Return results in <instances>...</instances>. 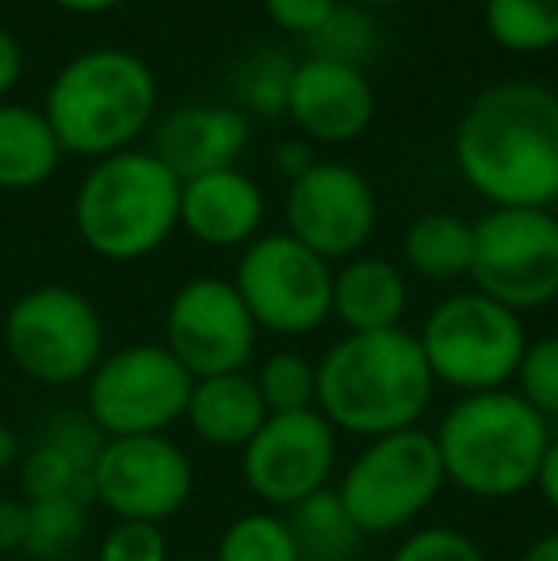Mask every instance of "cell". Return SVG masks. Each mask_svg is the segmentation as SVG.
<instances>
[{
	"instance_id": "1",
	"label": "cell",
	"mask_w": 558,
	"mask_h": 561,
	"mask_svg": "<svg viewBox=\"0 0 558 561\" xmlns=\"http://www.w3.org/2000/svg\"><path fill=\"white\" fill-rule=\"evenodd\" d=\"M463 184L490 207L558 203V92L539 81L486 84L455 123Z\"/></svg>"
},
{
	"instance_id": "2",
	"label": "cell",
	"mask_w": 558,
	"mask_h": 561,
	"mask_svg": "<svg viewBox=\"0 0 558 561\" xmlns=\"http://www.w3.org/2000/svg\"><path fill=\"white\" fill-rule=\"evenodd\" d=\"M436 398V378L418 333H344L318 359V413L360 444L421 428Z\"/></svg>"
},
{
	"instance_id": "3",
	"label": "cell",
	"mask_w": 558,
	"mask_h": 561,
	"mask_svg": "<svg viewBox=\"0 0 558 561\" xmlns=\"http://www.w3.org/2000/svg\"><path fill=\"white\" fill-rule=\"evenodd\" d=\"M551 436V424L513 386L463 393L444 409L432 432L447 485L470 501H516L536 489Z\"/></svg>"
},
{
	"instance_id": "4",
	"label": "cell",
	"mask_w": 558,
	"mask_h": 561,
	"mask_svg": "<svg viewBox=\"0 0 558 561\" xmlns=\"http://www.w3.org/2000/svg\"><path fill=\"white\" fill-rule=\"evenodd\" d=\"M61 149L89 161H104L135 141L157 118V77L135 50L96 46L54 73L43 100Z\"/></svg>"
},
{
	"instance_id": "5",
	"label": "cell",
	"mask_w": 558,
	"mask_h": 561,
	"mask_svg": "<svg viewBox=\"0 0 558 561\" xmlns=\"http://www.w3.org/2000/svg\"><path fill=\"white\" fill-rule=\"evenodd\" d=\"M73 229L92 256L135 264L180 229V180L149 149L92 161L73 195Z\"/></svg>"
},
{
	"instance_id": "6",
	"label": "cell",
	"mask_w": 558,
	"mask_h": 561,
	"mask_svg": "<svg viewBox=\"0 0 558 561\" xmlns=\"http://www.w3.org/2000/svg\"><path fill=\"white\" fill-rule=\"evenodd\" d=\"M333 489L364 539H390L421 524L447 478L432 432L406 428L360 444Z\"/></svg>"
},
{
	"instance_id": "7",
	"label": "cell",
	"mask_w": 558,
	"mask_h": 561,
	"mask_svg": "<svg viewBox=\"0 0 558 561\" xmlns=\"http://www.w3.org/2000/svg\"><path fill=\"white\" fill-rule=\"evenodd\" d=\"M528 340L521 313L475 287L440 298L418 333L436 386H447L459 398L509 390Z\"/></svg>"
},
{
	"instance_id": "8",
	"label": "cell",
	"mask_w": 558,
	"mask_h": 561,
	"mask_svg": "<svg viewBox=\"0 0 558 561\" xmlns=\"http://www.w3.org/2000/svg\"><path fill=\"white\" fill-rule=\"evenodd\" d=\"M0 340L12 367L46 390L84 386L107 355V329L96 302L66 283L23 290L8 306Z\"/></svg>"
},
{
	"instance_id": "9",
	"label": "cell",
	"mask_w": 558,
	"mask_h": 561,
	"mask_svg": "<svg viewBox=\"0 0 558 561\" xmlns=\"http://www.w3.org/2000/svg\"><path fill=\"white\" fill-rule=\"evenodd\" d=\"M195 378L161 340L123 344L84 382V413L107 439L169 436L184 421Z\"/></svg>"
},
{
	"instance_id": "10",
	"label": "cell",
	"mask_w": 558,
	"mask_h": 561,
	"mask_svg": "<svg viewBox=\"0 0 558 561\" xmlns=\"http://www.w3.org/2000/svg\"><path fill=\"white\" fill-rule=\"evenodd\" d=\"M246 310L272 336H310L333 318V264L298 244L291 233H261L234 267Z\"/></svg>"
},
{
	"instance_id": "11",
	"label": "cell",
	"mask_w": 558,
	"mask_h": 561,
	"mask_svg": "<svg viewBox=\"0 0 558 561\" xmlns=\"http://www.w3.org/2000/svg\"><path fill=\"white\" fill-rule=\"evenodd\" d=\"M470 283L524 318L558 298V215L536 207H490L475 222Z\"/></svg>"
},
{
	"instance_id": "12",
	"label": "cell",
	"mask_w": 558,
	"mask_h": 561,
	"mask_svg": "<svg viewBox=\"0 0 558 561\" xmlns=\"http://www.w3.org/2000/svg\"><path fill=\"white\" fill-rule=\"evenodd\" d=\"M241 481L261 508L287 512L333 485L341 466V432L318 413H269L253 439L238 450Z\"/></svg>"
},
{
	"instance_id": "13",
	"label": "cell",
	"mask_w": 558,
	"mask_h": 561,
	"mask_svg": "<svg viewBox=\"0 0 558 561\" xmlns=\"http://www.w3.org/2000/svg\"><path fill=\"white\" fill-rule=\"evenodd\" d=\"M195 493L192 455L172 436H119L107 439L92 466V504L112 519L169 524Z\"/></svg>"
},
{
	"instance_id": "14",
	"label": "cell",
	"mask_w": 558,
	"mask_h": 561,
	"mask_svg": "<svg viewBox=\"0 0 558 561\" xmlns=\"http://www.w3.org/2000/svg\"><path fill=\"white\" fill-rule=\"evenodd\" d=\"M253 313L246 310L238 287L223 275H195L180 283L164 306V340L161 344L184 363L192 378L234 375L249 370L257 355Z\"/></svg>"
},
{
	"instance_id": "15",
	"label": "cell",
	"mask_w": 558,
	"mask_h": 561,
	"mask_svg": "<svg viewBox=\"0 0 558 561\" xmlns=\"http://www.w3.org/2000/svg\"><path fill=\"white\" fill-rule=\"evenodd\" d=\"M283 218L298 244L318 252L326 264L360 256L379 226V199L372 180L344 161H318L287 184Z\"/></svg>"
},
{
	"instance_id": "16",
	"label": "cell",
	"mask_w": 558,
	"mask_h": 561,
	"mask_svg": "<svg viewBox=\"0 0 558 561\" xmlns=\"http://www.w3.org/2000/svg\"><path fill=\"white\" fill-rule=\"evenodd\" d=\"M295 130L318 146H349L375 123V89L364 69L303 58L291 77L287 112Z\"/></svg>"
},
{
	"instance_id": "17",
	"label": "cell",
	"mask_w": 558,
	"mask_h": 561,
	"mask_svg": "<svg viewBox=\"0 0 558 561\" xmlns=\"http://www.w3.org/2000/svg\"><path fill=\"white\" fill-rule=\"evenodd\" d=\"M253 123L234 104H176L153 118L149 153L164 161L176 180H195L218 169H238Z\"/></svg>"
},
{
	"instance_id": "18",
	"label": "cell",
	"mask_w": 558,
	"mask_h": 561,
	"mask_svg": "<svg viewBox=\"0 0 558 561\" xmlns=\"http://www.w3.org/2000/svg\"><path fill=\"white\" fill-rule=\"evenodd\" d=\"M264 192L241 169H218L180 184V229L207 249H246L261 237Z\"/></svg>"
},
{
	"instance_id": "19",
	"label": "cell",
	"mask_w": 558,
	"mask_h": 561,
	"mask_svg": "<svg viewBox=\"0 0 558 561\" xmlns=\"http://www.w3.org/2000/svg\"><path fill=\"white\" fill-rule=\"evenodd\" d=\"M406 310H410V283L398 264L360 252L333 267V321H341L344 333L402 329Z\"/></svg>"
},
{
	"instance_id": "20",
	"label": "cell",
	"mask_w": 558,
	"mask_h": 561,
	"mask_svg": "<svg viewBox=\"0 0 558 561\" xmlns=\"http://www.w3.org/2000/svg\"><path fill=\"white\" fill-rule=\"evenodd\" d=\"M264 421H269V405L257 390L253 370L195 378L184 424L200 444L218 450H241L261 432Z\"/></svg>"
},
{
	"instance_id": "21",
	"label": "cell",
	"mask_w": 558,
	"mask_h": 561,
	"mask_svg": "<svg viewBox=\"0 0 558 561\" xmlns=\"http://www.w3.org/2000/svg\"><path fill=\"white\" fill-rule=\"evenodd\" d=\"M61 141L43 107L0 104V192L43 187L61 164Z\"/></svg>"
},
{
	"instance_id": "22",
	"label": "cell",
	"mask_w": 558,
	"mask_h": 561,
	"mask_svg": "<svg viewBox=\"0 0 558 561\" xmlns=\"http://www.w3.org/2000/svg\"><path fill=\"white\" fill-rule=\"evenodd\" d=\"M402 260L424 283L470 279L475 222L452 215V210H429V215L413 218L402 233Z\"/></svg>"
},
{
	"instance_id": "23",
	"label": "cell",
	"mask_w": 558,
	"mask_h": 561,
	"mask_svg": "<svg viewBox=\"0 0 558 561\" xmlns=\"http://www.w3.org/2000/svg\"><path fill=\"white\" fill-rule=\"evenodd\" d=\"M291 527V539L303 561H352L364 547V535L352 524L349 508L341 504L337 489H321V493L298 501L295 508L283 512Z\"/></svg>"
},
{
	"instance_id": "24",
	"label": "cell",
	"mask_w": 558,
	"mask_h": 561,
	"mask_svg": "<svg viewBox=\"0 0 558 561\" xmlns=\"http://www.w3.org/2000/svg\"><path fill=\"white\" fill-rule=\"evenodd\" d=\"M298 61L291 58L283 46H253L238 58L230 69V92L234 107L241 115H261V118H283L287 112V92L291 77H295Z\"/></svg>"
},
{
	"instance_id": "25",
	"label": "cell",
	"mask_w": 558,
	"mask_h": 561,
	"mask_svg": "<svg viewBox=\"0 0 558 561\" xmlns=\"http://www.w3.org/2000/svg\"><path fill=\"white\" fill-rule=\"evenodd\" d=\"M383 43H387V31H383L379 15L372 8L356 4V0H337L329 20L306 38L310 58H326L352 69L372 66L383 54Z\"/></svg>"
},
{
	"instance_id": "26",
	"label": "cell",
	"mask_w": 558,
	"mask_h": 561,
	"mask_svg": "<svg viewBox=\"0 0 558 561\" xmlns=\"http://www.w3.org/2000/svg\"><path fill=\"white\" fill-rule=\"evenodd\" d=\"M92 501L81 496H54V501H27V539L23 558L31 561H66L77 558L92 527Z\"/></svg>"
},
{
	"instance_id": "27",
	"label": "cell",
	"mask_w": 558,
	"mask_h": 561,
	"mask_svg": "<svg viewBox=\"0 0 558 561\" xmlns=\"http://www.w3.org/2000/svg\"><path fill=\"white\" fill-rule=\"evenodd\" d=\"M482 27L509 54H547L558 46V0H486Z\"/></svg>"
},
{
	"instance_id": "28",
	"label": "cell",
	"mask_w": 558,
	"mask_h": 561,
	"mask_svg": "<svg viewBox=\"0 0 558 561\" xmlns=\"http://www.w3.org/2000/svg\"><path fill=\"white\" fill-rule=\"evenodd\" d=\"M210 561H303L283 512L253 508L223 527Z\"/></svg>"
},
{
	"instance_id": "29",
	"label": "cell",
	"mask_w": 558,
	"mask_h": 561,
	"mask_svg": "<svg viewBox=\"0 0 558 561\" xmlns=\"http://www.w3.org/2000/svg\"><path fill=\"white\" fill-rule=\"evenodd\" d=\"M23 501H54V496H81L92 501V473L81 462L58 450L46 439H31L15 466Z\"/></svg>"
},
{
	"instance_id": "30",
	"label": "cell",
	"mask_w": 558,
	"mask_h": 561,
	"mask_svg": "<svg viewBox=\"0 0 558 561\" xmlns=\"http://www.w3.org/2000/svg\"><path fill=\"white\" fill-rule=\"evenodd\" d=\"M253 382L261 390L269 413H303L318 409V363L295 347H276L253 370Z\"/></svg>"
},
{
	"instance_id": "31",
	"label": "cell",
	"mask_w": 558,
	"mask_h": 561,
	"mask_svg": "<svg viewBox=\"0 0 558 561\" xmlns=\"http://www.w3.org/2000/svg\"><path fill=\"white\" fill-rule=\"evenodd\" d=\"M513 390L521 393L547 424L558 421V333L528 340L521 367H516Z\"/></svg>"
},
{
	"instance_id": "32",
	"label": "cell",
	"mask_w": 558,
	"mask_h": 561,
	"mask_svg": "<svg viewBox=\"0 0 558 561\" xmlns=\"http://www.w3.org/2000/svg\"><path fill=\"white\" fill-rule=\"evenodd\" d=\"M387 561H490V554L459 527L429 524L406 531Z\"/></svg>"
},
{
	"instance_id": "33",
	"label": "cell",
	"mask_w": 558,
	"mask_h": 561,
	"mask_svg": "<svg viewBox=\"0 0 558 561\" xmlns=\"http://www.w3.org/2000/svg\"><path fill=\"white\" fill-rule=\"evenodd\" d=\"M96 561H172L169 535L161 524L115 519L96 547Z\"/></svg>"
},
{
	"instance_id": "34",
	"label": "cell",
	"mask_w": 558,
	"mask_h": 561,
	"mask_svg": "<svg viewBox=\"0 0 558 561\" xmlns=\"http://www.w3.org/2000/svg\"><path fill=\"white\" fill-rule=\"evenodd\" d=\"M333 8L337 0H264V15L276 23L283 35H295L303 43L329 20Z\"/></svg>"
},
{
	"instance_id": "35",
	"label": "cell",
	"mask_w": 558,
	"mask_h": 561,
	"mask_svg": "<svg viewBox=\"0 0 558 561\" xmlns=\"http://www.w3.org/2000/svg\"><path fill=\"white\" fill-rule=\"evenodd\" d=\"M23 539H27V501L0 496V558L23 554Z\"/></svg>"
},
{
	"instance_id": "36",
	"label": "cell",
	"mask_w": 558,
	"mask_h": 561,
	"mask_svg": "<svg viewBox=\"0 0 558 561\" xmlns=\"http://www.w3.org/2000/svg\"><path fill=\"white\" fill-rule=\"evenodd\" d=\"M314 164H318V153H314V146L306 138H283L272 146V169H276L287 184L303 176V172H310Z\"/></svg>"
},
{
	"instance_id": "37",
	"label": "cell",
	"mask_w": 558,
	"mask_h": 561,
	"mask_svg": "<svg viewBox=\"0 0 558 561\" xmlns=\"http://www.w3.org/2000/svg\"><path fill=\"white\" fill-rule=\"evenodd\" d=\"M23 66H27V58H23L20 38H15L8 27H0V104H4L8 92L20 84Z\"/></svg>"
},
{
	"instance_id": "38",
	"label": "cell",
	"mask_w": 558,
	"mask_h": 561,
	"mask_svg": "<svg viewBox=\"0 0 558 561\" xmlns=\"http://www.w3.org/2000/svg\"><path fill=\"white\" fill-rule=\"evenodd\" d=\"M536 493L544 496V504L558 516V436H551L547 444V455L539 462V473H536Z\"/></svg>"
},
{
	"instance_id": "39",
	"label": "cell",
	"mask_w": 558,
	"mask_h": 561,
	"mask_svg": "<svg viewBox=\"0 0 558 561\" xmlns=\"http://www.w3.org/2000/svg\"><path fill=\"white\" fill-rule=\"evenodd\" d=\"M23 436L12 428V424H0V473L4 470H15L20 466V458H23Z\"/></svg>"
},
{
	"instance_id": "40",
	"label": "cell",
	"mask_w": 558,
	"mask_h": 561,
	"mask_svg": "<svg viewBox=\"0 0 558 561\" xmlns=\"http://www.w3.org/2000/svg\"><path fill=\"white\" fill-rule=\"evenodd\" d=\"M50 4L61 8V12H73V15H100V12L119 8L123 0H50Z\"/></svg>"
},
{
	"instance_id": "41",
	"label": "cell",
	"mask_w": 558,
	"mask_h": 561,
	"mask_svg": "<svg viewBox=\"0 0 558 561\" xmlns=\"http://www.w3.org/2000/svg\"><path fill=\"white\" fill-rule=\"evenodd\" d=\"M521 561H558V531H547L524 547Z\"/></svg>"
},
{
	"instance_id": "42",
	"label": "cell",
	"mask_w": 558,
	"mask_h": 561,
	"mask_svg": "<svg viewBox=\"0 0 558 561\" xmlns=\"http://www.w3.org/2000/svg\"><path fill=\"white\" fill-rule=\"evenodd\" d=\"M356 4L372 8V12H379V8H398V4H406V0H356Z\"/></svg>"
},
{
	"instance_id": "43",
	"label": "cell",
	"mask_w": 558,
	"mask_h": 561,
	"mask_svg": "<svg viewBox=\"0 0 558 561\" xmlns=\"http://www.w3.org/2000/svg\"><path fill=\"white\" fill-rule=\"evenodd\" d=\"M172 561H210V554H172Z\"/></svg>"
},
{
	"instance_id": "44",
	"label": "cell",
	"mask_w": 558,
	"mask_h": 561,
	"mask_svg": "<svg viewBox=\"0 0 558 561\" xmlns=\"http://www.w3.org/2000/svg\"><path fill=\"white\" fill-rule=\"evenodd\" d=\"M66 561H84V558H66Z\"/></svg>"
}]
</instances>
